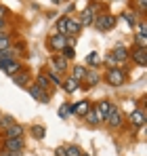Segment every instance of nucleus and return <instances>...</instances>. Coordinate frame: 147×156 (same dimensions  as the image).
<instances>
[{"label":"nucleus","mask_w":147,"mask_h":156,"mask_svg":"<svg viewBox=\"0 0 147 156\" xmlns=\"http://www.w3.org/2000/svg\"><path fill=\"white\" fill-rule=\"evenodd\" d=\"M46 78L53 82V87H55V84H57V87H61V76H59L55 70H49V72H46Z\"/></svg>","instance_id":"29"},{"label":"nucleus","mask_w":147,"mask_h":156,"mask_svg":"<svg viewBox=\"0 0 147 156\" xmlns=\"http://www.w3.org/2000/svg\"><path fill=\"white\" fill-rule=\"evenodd\" d=\"M132 4H135V9H137V11H139L143 17L147 15V0H135Z\"/></svg>","instance_id":"31"},{"label":"nucleus","mask_w":147,"mask_h":156,"mask_svg":"<svg viewBox=\"0 0 147 156\" xmlns=\"http://www.w3.org/2000/svg\"><path fill=\"white\" fill-rule=\"evenodd\" d=\"M6 59H15V55L11 49H4V51H0V61H6Z\"/></svg>","instance_id":"34"},{"label":"nucleus","mask_w":147,"mask_h":156,"mask_svg":"<svg viewBox=\"0 0 147 156\" xmlns=\"http://www.w3.org/2000/svg\"><path fill=\"white\" fill-rule=\"evenodd\" d=\"M23 131L25 129L19 125V122H13L9 129H4L2 133H4V137H9V139H11V137H23Z\"/></svg>","instance_id":"17"},{"label":"nucleus","mask_w":147,"mask_h":156,"mask_svg":"<svg viewBox=\"0 0 147 156\" xmlns=\"http://www.w3.org/2000/svg\"><path fill=\"white\" fill-rule=\"evenodd\" d=\"M80 156H91V154H80Z\"/></svg>","instance_id":"42"},{"label":"nucleus","mask_w":147,"mask_h":156,"mask_svg":"<svg viewBox=\"0 0 147 156\" xmlns=\"http://www.w3.org/2000/svg\"><path fill=\"white\" fill-rule=\"evenodd\" d=\"M99 13H97V2H91L84 11H82V15H80V26L82 27H88V26H93L95 23V17H97Z\"/></svg>","instance_id":"3"},{"label":"nucleus","mask_w":147,"mask_h":156,"mask_svg":"<svg viewBox=\"0 0 147 156\" xmlns=\"http://www.w3.org/2000/svg\"><path fill=\"white\" fill-rule=\"evenodd\" d=\"M86 72H88V68H86V66H76V68L72 70V78H74V80H78V82H84Z\"/></svg>","instance_id":"21"},{"label":"nucleus","mask_w":147,"mask_h":156,"mask_svg":"<svg viewBox=\"0 0 147 156\" xmlns=\"http://www.w3.org/2000/svg\"><path fill=\"white\" fill-rule=\"evenodd\" d=\"M57 114H59V118H67V116H70V108H67V104H63V105H61Z\"/></svg>","instance_id":"35"},{"label":"nucleus","mask_w":147,"mask_h":156,"mask_svg":"<svg viewBox=\"0 0 147 156\" xmlns=\"http://www.w3.org/2000/svg\"><path fill=\"white\" fill-rule=\"evenodd\" d=\"M128 59H132L139 68H145V66H147V49L132 47V51H128Z\"/></svg>","instance_id":"7"},{"label":"nucleus","mask_w":147,"mask_h":156,"mask_svg":"<svg viewBox=\"0 0 147 156\" xmlns=\"http://www.w3.org/2000/svg\"><path fill=\"white\" fill-rule=\"evenodd\" d=\"M122 19H126V23H128L130 27H135V26H137V21H139V19H137V15H135V13H130V11H124V13H122Z\"/></svg>","instance_id":"26"},{"label":"nucleus","mask_w":147,"mask_h":156,"mask_svg":"<svg viewBox=\"0 0 147 156\" xmlns=\"http://www.w3.org/2000/svg\"><path fill=\"white\" fill-rule=\"evenodd\" d=\"M86 63H88L91 68H99V66L103 63V59H101V55H99L97 51H91L86 55Z\"/></svg>","instance_id":"23"},{"label":"nucleus","mask_w":147,"mask_h":156,"mask_svg":"<svg viewBox=\"0 0 147 156\" xmlns=\"http://www.w3.org/2000/svg\"><path fill=\"white\" fill-rule=\"evenodd\" d=\"M0 116H2V114H0Z\"/></svg>","instance_id":"43"},{"label":"nucleus","mask_w":147,"mask_h":156,"mask_svg":"<svg viewBox=\"0 0 147 156\" xmlns=\"http://www.w3.org/2000/svg\"><path fill=\"white\" fill-rule=\"evenodd\" d=\"M46 47L55 53H61L67 47V36H63V34H53V36H49V40H46Z\"/></svg>","instance_id":"4"},{"label":"nucleus","mask_w":147,"mask_h":156,"mask_svg":"<svg viewBox=\"0 0 147 156\" xmlns=\"http://www.w3.org/2000/svg\"><path fill=\"white\" fill-rule=\"evenodd\" d=\"M126 80H128V76H126V70H122V68H109L105 72V82L109 87H122Z\"/></svg>","instance_id":"1"},{"label":"nucleus","mask_w":147,"mask_h":156,"mask_svg":"<svg viewBox=\"0 0 147 156\" xmlns=\"http://www.w3.org/2000/svg\"><path fill=\"white\" fill-rule=\"evenodd\" d=\"M128 120L132 122V127H143L145 125V108H137V110H132L130 112V116H128Z\"/></svg>","instance_id":"13"},{"label":"nucleus","mask_w":147,"mask_h":156,"mask_svg":"<svg viewBox=\"0 0 147 156\" xmlns=\"http://www.w3.org/2000/svg\"><path fill=\"white\" fill-rule=\"evenodd\" d=\"M116 17L111 15V13H99L97 17H95V23L93 26L97 27L99 32H109V30H114L116 27Z\"/></svg>","instance_id":"2"},{"label":"nucleus","mask_w":147,"mask_h":156,"mask_svg":"<svg viewBox=\"0 0 147 156\" xmlns=\"http://www.w3.org/2000/svg\"><path fill=\"white\" fill-rule=\"evenodd\" d=\"M4 49H11V36L6 32H0V51Z\"/></svg>","instance_id":"27"},{"label":"nucleus","mask_w":147,"mask_h":156,"mask_svg":"<svg viewBox=\"0 0 147 156\" xmlns=\"http://www.w3.org/2000/svg\"><path fill=\"white\" fill-rule=\"evenodd\" d=\"M111 57H114L116 63H124V61H128V49L122 47V44H118V47L111 51Z\"/></svg>","instance_id":"15"},{"label":"nucleus","mask_w":147,"mask_h":156,"mask_svg":"<svg viewBox=\"0 0 147 156\" xmlns=\"http://www.w3.org/2000/svg\"><path fill=\"white\" fill-rule=\"evenodd\" d=\"M95 108H97L99 120H101V122H105V118H107V114H109V110H111V104H109V101H101V104L95 105Z\"/></svg>","instance_id":"19"},{"label":"nucleus","mask_w":147,"mask_h":156,"mask_svg":"<svg viewBox=\"0 0 147 156\" xmlns=\"http://www.w3.org/2000/svg\"><path fill=\"white\" fill-rule=\"evenodd\" d=\"M63 150H65V154L63 156H80L82 154V150H80V148H78V146H65V148H63Z\"/></svg>","instance_id":"30"},{"label":"nucleus","mask_w":147,"mask_h":156,"mask_svg":"<svg viewBox=\"0 0 147 156\" xmlns=\"http://www.w3.org/2000/svg\"><path fill=\"white\" fill-rule=\"evenodd\" d=\"M27 93L32 95V99H36V101H40V104H49V101H50V95H49V93H44L42 89H38L36 84H29V89H27Z\"/></svg>","instance_id":"12"},{"label":"nucleus","mask_w":147,"mask_h":156,"mask_svg":"<svg viewBox=\"0 0 147 156\" xmlns=\"http://www.w3.org/2000/svg\"><path fill=\"white\" fill-rule=\"evenodd\" d=\"M50 66H53V70H55L57 74H65L67 68H70V61H67L61 53H55V55L50 57Z\"/></svg>","instance_id":"5"},{"label":"nucleus","mask_w":147,"mask_h":156,"mask_svg":"<svg viewBox=\"0 0 147 156\" xmlns=\"http://www.w3.org/2000/svg\"><path fill=\"white\" fill-rule=\"evenodd\" d=\"M44 135H46V129L42 125H32V137L34 139H44Z\"/></svg>","instance_id":"24"},{"label":"nucleus","mask_w":147,"mask_h":156,"mask_svg":"<svg viewBox=\"0 0 147 156\" xmlns=\"http://www.w3.org/2000/svg\"><path fill=\"white\" fill-rule=\"evenodd\" d=\"M105 122L111 127V129H120L124 122L122 118V112H120V108H116V105H111V110H109V114H107V118H105Z\"/></svg>","instance_id":"6"},{"label":"nucleus","mask_w":147,"mask_h":156,"mask_svg":"<svg viewBox=\"0 0 147 156\" xmlns=\"http://www.w3.org/2000/svg\"><path fill=\"white\" fill-rule=\"evenodd\" d=\"M13 122H17V120H15V118H13L11 114H2V116H0V131L9 129V127H11Z\"/></svg>","instance_id":"25"},{"label":"nucleus","mask_w":147,"mask_h":156,"mask_svg":"<svg viewBox=\"0 0 147 156\" xmlns=\"http://www.w3.org/2000/svg\"><path fill=\"white\" fill-rule=\"evenodd\" d=\"M38 89H42L44 93H49L50 97H53V82H50L49 78H46V74H38L36 76V82H34Z\"/></svg>","instance_id":"14"},{"label":"nucleus","mask_w":147,"mask_h":156,"mask_svg":"<svg viewBox=\"0 0 147 156\" xmlns=\"http://www.w3.org/2000/svg\"><path fill=\"white\" fill-rule=\"evenodd\" d=\"M23 148H25V146H23V139H21V137H11V139L6 137V139H4V150H6V152L21 154Z\"/></svg>","instance_id":"8"},{"label":"nucleus","mask_w":147,"mask_h":156,"mask_svg":"<svg viewBox=\"0 0 147 156\" xmlns=\"http://www.w3.org/2000/svg\"><path fill=\"white\" fill-rule=\"evenodd\" d=\"M53 2H65V0H53Z\"/></svg>","instance_id":"41"},{"label":"nucleus","mask_w":147,"mask_h":156,"mask_svg":"<svg viewBox=\"0 0 147 156\" xmlns=\"http://www.w3.org/2000/svg\"><path fill=\"white\" fill-rule=\"evenodd\" d=\"M4 30V19H0V32Z\"/></svg>","instance_id":"40"},{"label":"nucleus","mask_w":147,"mask_h":156,"mask_svg":"<svg viewBox=\"0 0 147 156\" xmlns=\"http://www.w3.org/2000/svg\"><path fill=\"white\" fill-rule=\"evenodd\" d=\"M13 82L17 84V87H29V80H32V72L27 70V68H21L19 72H15L13 74Z\"/></svg>","instance_id":"9"},{"label":"nucleus","mask_w":147,"mask_h":156,"mask_svg":"<svg viewBox=\"0 0 147 156\" xmlns=\"http://www.w3.org/2000/svg\"><path fill=\"white\" fill-rule=\"evenodd\" d=\"M82 118H84V120H86L88 125H93V127L101 122V120H99V114H97V108H95V105H91V110H88V112H86V114H84Z\"/></svg>","instance_id":"20"},{"label":"nucleus","mask_w":147,"mask_h":156,"mask_svg":"<svg viewBox=\"0 0 147 156\" xmlns=\"http://www.w3.org/2000/svg\"><path fill=\"white\" fill-rule=\"evenodd\" d=\"M137 30H139V34H143V36H145V32H147V21L145 19H141V21H137Z\"/></svg>","instance_id":"36"},{"label":"nucleus","mask_w":147,"mask_h":156,"mask_svg":"<svg viewBox=\"0 0 147 156\" xmlns=\"http://www.w3.org/2000/svg\"><path fill=\"white\" fill-rule=\"evenodd\" d=\"M135 47H139V49H147V36L137 34V36H135Z\"/></svg>","instance_id":"32"},{"label":"nucleus","mask_w":147,"mask_h":156,"mask_svg":"<svg viewBox=\"0 0 147 156\" xmlns=\"http://www.w3.org/2000/svg\"><path fill=\"white\" fill-rule=\"evenodd\" d=\"M61 87H63V91H65V93H76V91L80 89V82H78V80H74L72 76H67L63 82H61Z\"/></svg>","instance_id":"18"},{"label":"nucleus","mask_w":147,"mask_h":156,"mask_svg":"<svg viewBox=\"0 0 147 156\" xmlns=\"http://www.w3.org/2000/svg\"><path fill=\"white\" fill-rule=\"evenodd\" d=\"M65 26H67V15H61L59 21H57V34H63L65 36Z\"/></svg>","instance_id":"28"},{"label":"nucleus","mask_w":147,"mask_h":156,"mask_svg":"<svg viewBox=\"0 0 147 156\" xmlns=\"http://www.w3.org/2000/svg\"><path fill=\"white\" fill-rule=\"evenodd\" d=\"M0 156H19V154H13V152H6V150H2V152H0Z\"/></svg>","instance_id":"38"},{"label":"nucleus","mask_w":147,"mask_h":156,"mask_svg":"<svg viewBox=\"0 0 147 156\" xmlns=\"http://www.w3.org/2000/svg\"><path fill=\"white\" fill-rule=\"evenodd\" d=\"M55 154H57V156H63V154H65V150H63V146H61V148H57V152H55Z\"/></svg>","instance_id":"39"},{"label":"nucleus","mask_w":147,"mask_h":156,"mask_svg":"<svg viewBox=\"0 0 147 156\" xmlns=\"http://www.w3.org/2000/svg\"><path fill=\"white\" fill-rule=\"evenodd\" d=\"M11 15V11L4 6V4H0V19H4V17H9Z\"/></svg>","instance_id":"37"},{"label":"nucleus","mask_w":147,"mask_h":156,"mask_svg":"<svg viewBox=\"0 0 147 156\" xmlns=\"http://www.w3.org/2000/svg\"><path fill=\"white\" fill-rule=\"evenodd\" d=\"M80 30H82V26H80V21L67 15V26H65V36H76V34H78Z\"/></svg>","instance_id":"16"},{"label":"nucleus","mask_w":147,"mask_h":156,"mask_svg":"<svg viewBox=\"0 0 147 156\" xmlns=\"http://www.w3.org/2000/svg\"><path fill=\"white\" fill-rule=\"evenodd\" d=\"M70 108V114H76V116H84L88 110H91V101H86V99H82V101H78V104H67Z\"/></svg>","instance_id":"11"},{"label":"nucleus","mask_w":147,"mask_h":156,"mask_svg":"<svg viewBox=\"0 0 147 156\" xmlns=\"http://www.w3.org/2000/svg\"><path fill=\"white\" fill-rule=\"evenodd\" d=\"M61 55L70 61V59H74V57H76V51H74V47H65V49L61 51Z\"/></svg>","instance_id":"33"},{"label":"nucleus","mask_w":147,"mask_h":156,"mask_svg":"<svg viewBox=\"0 0 147 156\" xmlns=\"http://www.w3.org/2000/svg\"><path fill=\"white\" fill-rule=\"evenodd\" d=\"M23 66L17 61V59H6V61H0V70L4 72V74H9V76H13L15 72H19Z\"/></svg>","instance_id":"10"},{"label":"nucleus","mask_w":147,"mask_h":156,"mask_svg":"<svg viewBox=\"0 0 147 156\" xmlns=\"http://www.w3.org/2000/svg\"><path fill=\"white\" fill-rule=\"evenodd\" d=\"M97 82H99V72H93V70H88V72H86V78H84V82H82V84H84L86 89H93Z\"/></svg>","instance_id":"22"}]
</instances>
